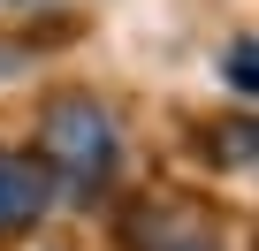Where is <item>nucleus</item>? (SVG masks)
<instances>
[{"label": "nucleus", "instance_id": "f257e3e1", "mask_svg": "<svg viewBox=\"0 0 259 251\" xmlns=\"http://www.w3.org/2000/svg\"><path fill=\"white\" fill-rule=\"evenodd\" d=\"M38 160H46L54 190L107 198L114 175H122V114L99 91H84V84L46 91V107H38Z\"/></svg>", "mask_w": 259, "mask_h": 251}, {"label": "nucleus", "instance_id": "f03ea898", "mask_svg": "<svg viewBox=\"0 0 259 251\" xmlns=\"http://www.w3.org/2000/svg\"><path fill=\"white\" fill-rule=\"evenodd\" d=\"M122 243H130V251H229L221 228H213L198 206H183V198H145L138 213H130Z\"/></svg>", "mask_w": 259, "mask_h": 251}, {"label": "nucleus", "instance_id": "7ed1b4c3", "mask_svg": "<svg viewBox=\"0 0 259 251\" xmlns=\"http://www.w3.org/2000/svg\"><path fill=\"white\" fill-rule=\"evenodd\" d=\"M54 198H61V190H54V175H46L38 153L0 145V236H23L31 221H46Z\"/></svg>", "mask_w": 259, "mask_h": 251}, {"label": "nucleus", "instance_id": "20e7f679", "mask_svg": "<svg viewBox=\"0 0 259 251\" xmlns=\"http://www.w3.org/2000/svg\"><path fill=\"white\" fill-rule=\"evenodd\" d=\"M221 76H229L236 91H251V31H244V38H236V46L221 54Z\"/></svg>", "mask_w": 259, "mask_h": 251}, {"label": "nucleus", "instance_id": "39448f33", "mask_svg": "<svg viewBox=\"0 0 259 251\" xmlns=\"http://www.w3.org/2000/svg\"><path fill=\"white\" fill-rule=\"evenodd\" d=\"M16 61H23V46H16V38H0V76H8Z\"/></svg>", "mask_w": 259, "mask_h": 251}]
</instances>
